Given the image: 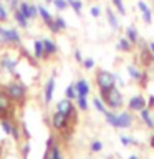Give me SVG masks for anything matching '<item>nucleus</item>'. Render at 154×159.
<instances>
[{
    "label": "nucleus",
    "instance_id": "nucleus-1",
    "mask_svg": "<svg viewBox=\"0 0 154 159\" xmlns=\"http://www.w3.org/2000/svg\"><path fill=\"white\" fill-rule=\"evenodd\" d=\"M106 118V123L109 126L116 128V129H129L134 124V116L131 114V111H123V113H113V111H108L104 114Z\"/></svg>",
    "mask_w": 154,
    "mask_h": 159
},
{
    "label": "nucleus",
    "instance_id": "nucleus-40",
    "mask_svg": "<svg viewBox=\"0 0 154 159\" xmlns=\"http://www.w3.org/2000/svg\"><path fill=\"white\" fill-rule=\"evenodd\" d=\"M147 108L149 109H154V96H152V94L147 98Z\"/></svg>",
    "mask_w": 154,
    "mask_h": 159
},
{
    "label": "nucleus",
    "instance_id": "nucleus-31",
    "mask_svg": "<svg viewBox=\"0 0 154 159\" xmlns=\"http://www.w3.org/2000/svg\"><path fill=\"white\" fill-rule=\"evenodd\" d=\"M0 126H2V129H3V131L7 133V134H12V131H13V126H12V124H10V123L7 121V119H0Z\"/></svg>",
    "mask_w": 154,
    "mask_h": 159
},
{
    "label": "nucleus",
    "instance_id": "nucleus-14",
    "mask_svg": "<svg viewBox=\"0 0 154 159\" xmlns=\"http://www.w3.org/2000/svg\"><path fill=\"white\" fill-rule=\"evenodd\" d=\"M126 38H128L133 45H138L139 42H141V38H139V32H138V28L134 27V25H129V27H126Z\"/></svg>",
    "mask_w": 154,
    "mask_h": 159
},
{
    "label": "nucleus",
    "instance_id": "nucleus-34",
    "mask_svg": "<svg viewBox=\"0 0 154 159\" xmlns=\"http://www.w3.org/2000/svg\"><path fill=\"white\" fill-rule=\"evenodd\" d=\"M55 23L58 25V28H60V30H66V27H68L63 17H55Z\"/></svg>",
    "mask_w": 154,
    "mask_h": 159
},
{
    "label": "nucleus",
    "instance_id": "nucleus-16",
    "mask_svg": "<svg viewBox=\"0 0 154 159\" xmlns=\"http://www.w3.org/2000/svg\"><path fill=\"white\" fill-rule=\"evenodd\" d=\"M43 48H45V57H52V55L57 53V45H55L53 40L50 38H43Z\"/></svg>",
    "mask_w": 154,
    "mask_h": 159
},
{
    "label": "nucleus",
    "instance_id": "nucleus-17",
    "mask_svg": "<svg viewBox=\"0 0 154 159\" xmlns=\"http://www.w3.org/2000/svg\"><path fill=\"white\" fill-rule=\"evenodd\" d=\"M128 73H129V76H131V80H134V81H141L143 76H144V73L141 71V68H138L136 65H129V66H128Z\"/></svg>",
    "mask_w": 154,
    "mask_h": 159
},
{
    "label": "nucleus",
    "instance_id": "nucleus-5",
    "mask_svg": "<svg viewBox=\"0 0 154 159\" xmlns=\"http://www.w3.org/2000/svg\"><path fill=\"white\" fill-rule=\"evenodd\" d=\"M70 116H66V114L60 113V111H55L53 116H52V126L57 129V131H65V129L68 128L70 124Z\"/></svg>",
    "mask_w": 154,
    "mask_h": 159
},
{
    "label": "nucleus",
    "instance_id": "nucleus-27",
    "mask_svg": "<svg viewBox=\"0 0 154 159\" xmlns=\"http://www.w3.org/2000/svg\"><path fill=\"white\" fill-rule=\"evenodd\" d=\"M76 106L81 111H88V96H76Z\"/></svg>",
    "mask_w": 154,
    "mask_h": 159
},
{
    "label": "nucleus",
    "instance_id": "nucleus-30",
    "mask_svg": "<svg viewBox=\"0 0 154 159\" xmlns=\"http://www.w3.org/2000/svg\"><path fill=\"white\" fill-rule=\"evenodd\" d=\"M8 99H10V98L7 96V94L0 93V111H5V109L8 108V104H10Z\"/></svg>",
    "mask_w": 154,
    "mask_h": 159
},
{
    "label": "nucleus",
    "instance_id": "nucleus-15",
    "mask_svg": "<svg viewBox=\"0 0 154 159\" xmlns=\"http://www.w3.org/2000/svg\"><path fill=\"white\" fill-rule=\"evenodd\" d=\"M75 86H76V93L78 96H88L89 94V83L86 81V80H78L76 83H75Z\"/></svg>",
    "mask_w": 154,
    "mask_h": 159
},
{
    "label": "nucleus",
    "instance_id": "nucleus-23",
    "mask_svg": "<svg viewBox=\"0 0 154 159\" xmlns=\"http://www.w3.org/2000/svg\"><path fill=\"white\" fill-rule=\"evenodd\" d=\"M33 48H35V57H37V58H45V48H43V42H42V40H35V42H33Z\"/></svg>",
    "mask_w": 154,
    "mask_h": 159
},
{
    "label": "nucleus",
    "instance_id": "nucleus-11",
    "mask_svg": "<svg viewBox=\"0 0 154 159\" xmlns=\"http://www.w3.org/2000/svg\"><path fill=\"white\" fill-rule=\"evenodd\" d=\"M106 20H108V23H109V27H111L113 32H119V30H121V22H119V17L114 13V10L111 7L106 8Z\"/></svg>",
    "mask_w": 154,
    "mask_h": 159
},
{
    "label": "nucleus",
    "instance_id": "nucleus-36",
    "mask_svg": "<svg viewBox=\"0 0 154 159\" xmlns=\"http://www.w3.org/2000/svg\"><path fill=\"white\" fill-rule=\"evenodd\" d=\"M89 13H91V17L99 18V15H101V8H99L98 5H93V7L89 8Z\"/></svg>",
    "mask_w": 154,
    "mask_h": 159
},
{
    "label": "nucleus",
    "instance_id": "nucleus-29",
    "mask_svg": "<svg viewBox=\"0 0 154 159\" xmlns=\"http://www.w3.org/2000/svg\"><path fill=\"white\" fill-rule=\"evenodd\" d=\"M53 5H55V8H57L58 12H65V10L70 7L66 0H53Z\"/></svg>",
    "mask_w": 154,
    "mask_h": 159
},
{
    "label": "nucleus",
    "instance_id": "nucleus-24",
    "mask_svg": "<svg viewBox=\"0 0 154 159\" xmlns=\"http://www.w3.org/2000/svg\"><path fill=\"white\" fill-rule=\"evenodd\" d=\"M93 106L94 108H96V111H99V113H103V114H106L108 111H109V109L106 108V104H104V101H103V99L101 98H93Z\"/></svg>",
    "mask_w": 154,
    "mask_h": 159
},
{
    "label": "nucleus",
    "instance_id": "nucleus-21",
    "mask_svg": "<svg viewBox=\"0 0 154 159\" xmlns=\"http://www.w3.org/2000/svg\"><path fill=\"white\" fill-rule=\"evenodd\" d=\"M113 8L121 15V17H126V5H124V0H111Z\"/></svg>",
    "mask_w": 154,
    "mask_h": 159
},
{
    "label": "nucleus",
    "instance_id": "nucleus-4",
    "mask_svg": "<svg viewBox=\"0 0 154 159\" xmlns=\"http://www.w3.org/2000/svg\"><path fill=\"white\" fill-rule=\"evenodd\" d=\"M5 93H7V96L10 99H13V101H22V99L25 98V86L18 81H13L7 86Z\"/></svg>",
    "mask_w": 154,
    "mask_h": 159
},
{
    "label": "nucleus",
    "instance_id": "nucleus-8",
    "mask_svg": "<svg viewBox=\"0 0 154 159\" xmlns=\"http://www.w3.org/2000/svg\"><path fill=\"white\" fill-rule=\"evenodd\" d=\"M18 10H20V12H22L28 20H33V18L38 17V5H33V3L27 2V0H22V2H20Z\"/></svg>",
    "mask_w": 154,
    "mask_h": 159
},
{
    "label": "nucleus",
    "instance_id": "nucleus-9",
    "mask_svg": "<svg viewBox=\"0 0 154 159\" xmlns=\"http://www.w3.org/2000/svg\"><path fill=\"white\" fill-rule=\"evenodd\" d=\"M0 40L5 43H20V35L15 28L0 27Z\"/></svg>",
    "mask_w": 154,
    "mask_h": 159
},
{
    "label": "nucleus",
    "instance_id": "nucleus-41",
    "mask_svg": "<svg viewBox=\"0 0 154 159\" xmlns=\"http://www.w3.org/2000/svg\"><path fill=\"white\" fill-rule=\"evenodd\" d=\"M28 152H30V146H28V144H25V146H23V157H27Z\"/></svg>",
    "mask_w": 154,
    "mask_h": 159
},
{
    "label": "nucleus",
    "instance_id": "nucleus-42",
    "mask_svg": "<svg viewBox=\"0 0 154 159\" xmlns=\"http://www.w3.org/2000/svg\"><path fill=\"white\" fill-rule=\"evenodd\" d=\"M147 47H149V52H151V55L154 57V42H151V43L147 45Z\"/></svg>",
    "mask_w": 154,
    "mask_h": 159
},
{
    "label": "nucleus",
    "instance_id": "nucleus-37",
    "mask_svg": "<svg viewBox=\"0 0 154 159\" xmlns=\"http://www.w3.org/2000/svg\"><path fill=\"white\" fill-rule=\"evenodd\" d=\"M83 66L86 68V70H91L94 66V60L93 58H84L83 60Z\"/></svg>",
    "mask_w": 154,
    "mask_h": 159
},
{
    "label": "nucleus",
    "instance_id": "nucleus-38",
    "mask_svg": "<svg viewBox=\"0 0 154 159\" xmlns=\"http://www.w3.org/2000/svg\"><path fill=\"white\" fill-rule=\"evenodd\" d=\"M7 2H8V5H10V8H12V10H17L18 5H20L18 0H7Z\"/></svg>",
    "mask_w": 154,
    "mask_h": 159
},
{
    "label": "nucleus",
    "instance_id": "nucleus-43",
    "mask_svg": "<svg viewBox=\"0 0 154 159\" xmlns=\"http://www.w3.org/2000/svg\"><path fill=\"white\" fill-rule=\"evenodd\" d=\"M128 159H141V157H139V156H136V154H133V156H129Z\"/></svg>",
    "mask_w": 154,
    "mask_h": 159
},
{
    "label": "nucleus",
    "instance_id": "nucleus-28",
    "mask_svg": "<svg viewBox=\"0 0 154 159\" xmlns=\"http://www.w3.org/2000/svg\"><path fill=\"white\" fill-rule=\"evenodd\" d=\"M65 96H66L68 99H76V96H78V93H76V86L71 83L70 86L66 88V91H65Z\"/></svg>",
    "mask_w": 154,
    "mask_h": 159
},
{
    "label": "nucleus",
    "instance_id": "nucleus-7",
    "mask_svg": "<svg viewBox=\"0 0 154 159\" xmlns=\"http://www.w3.org/2000/svg\"><path fill=\"white\" fill-rule=\"evenodd\" d=\"M144 108H147V101H146V98H144L143 94H134V96L129 98V101H128V109L129 111L139 113Z\"/></svg>",
    "mask_w": 154,
    "mask_h": 159
},
{
    "label": "nucleus",
    "instance_id": "nucleus-12",
    "mask_svg": "<svg viewBox=\"0 0 154 159\" xmlns=\"http://www.w3.org/2000/svg\"><path fill=\"white\" fill-rule=\"evenodd\" d=\"M55 86H57V83H55V76L48 78L47 84H45V91H43V99H45V104H50L53 98V91H55Z\"/></svg>",
    "mask_w": 154,
    "mask_h": 159
},
{
    "label": "nucleus",
    "instance_id": "nucleus-32",
    "mask_svg": "<svg viewBox=\"0 0 154 159\" xmlns=\"http://www.w3.org/2000/svg\"><path fill=\"white\" fill-rule=\"evenodd\" d=\"M119 141H121V144H123L124 148L131 146V144H136V139H131V138H128V136H119Z\"/></svg>",
    "mask_w": 154,
    "mask_h": 159
},
{
    "label": "nucleus",
    "instance_id": "nucleus-6",
    "mask_svg": "<svg viewBox=\"0 0 154 159\" xmlns=\"http://www.w3.org/2000/svg\"><path fill=\"white\" fill-rule=\"evenodd\" d=\"M136 7L139 10V13H141L143 22L146 23V25H151L152 23V8L147 5V2H146V0H138Z\"/></svg>",
    "mask_w": 154,
    "mask_h": 159
},
{
    "label": "nucleus",
    "instance_id": "nucleus-44",
    "mask_svg": "<svg viewBox=\"0 0 154 159\" xmlns=\"http://www.w3.org/2000/svg\"><path fill=\"white\" fill-rule=\"evenodd\" d=\"M45 2H47V3H53V0H45Z\"/></svg>",
    "mask_w": 154,
    "mask_h": 159
},
{
    "label": "nucleus",
    "instance_id": "nucleus-39",
    "mask_svg": "<svg viewBox=\"0 0 154 159\" xmlns=\"http://www.w3.org/2000/svg\"><path fill=\"white\" fill-rule=\"evenodd\" d=\"M75 60L79 63H83V57H81V52H79V50H75Z\"/></svg>",
    "mask_w": 154,
    "mask_h": 159
},
{
    "label": "nucleus",
    "instance_id": "nucleus-20",
    "mask_svg": "<svg viewBox=\"0 0 154 159\" xmlns=\"http://www.w3.org/2000/svg\"><path fill=\"white\" fill-rule=\"evenodd\" d=\"M13 18H15V22H17L22 28H27V27H28V18L25 17V15L20 12L18 8H17V10H13Z\"/></svg>",
    "mask_w": 154,
    "mask_h": 159
},
{
    "label": "nucleus",
    "instance_id": "nucleus-2",
    "mask_svg": "<svg viewBox=\"0 0 154 159\" xmlns=\"http://www.w3.org/2000/svg\"><path fill=\"white\" fill-rule=\"evenodd\" d=\"M99 98L104 101V104L114 111V109H121L123 104H124V99H123V93L118 86H114L111 89H99Z\"/></svg>",
    "mask_w": 154,
    "mask_h": 159
},
{
    "label": "nucleus",
    "instance_id": "nucleus-33",
    "mask_svg": "<svg viewBox=\"0 0 154 159\" xmlns=\"http://www.w3.org/2000/svg\"><path fill=\"white\" fill-rule=\"evenodd\" d=\"M89 149H91V152H99V151H103V143H101V141H93L91 146H89Z\"/></svg>",
    "mask_w": 154,
    "mask_h": 159
},
{
    "label": "nucleus",
    "instance_id": "nucleus-22",
    "mask_svg": "<svg viewBox=\"0 0 154 159\" xmlns=\"http://www.w3.org/2000/svg\"><path fill=\"white\" fill-rule=\"evenodd\" d=\"M118 48L121 50V52H131V48H133V43L129 42V40L126 38V35L124 37H121L118 40Z\"/></svg>",
    "mask_w": 154,
    "mask_h": 159
},
{
    "label": "nucleus",
    "instance_id": "nucleus-18",
    "mask_svg": "<svg viewBox=\"0 0 154 159\" xmlns=\"http://www.w3.org/2000/svg\"><path fill=\"white\" fill-rule=\"evenodd\" d=\"M38 15L42 17V20L45 22V25H50L53 22V15L48 12L47 7H43V5H38Z\"/></svg>",
    "mask_w": 154,
    "mask_h": 159
},
{
    "label": "nucleus",
    "instance_id": "nucleus-19",
    "mask_svg": "<svg viewBox=\"0 0 154 159\" xmlns=\"http://www.w3.org/2000/svg\"><path fill=\"white\" fill-rule=\"evenodd\" d=\"M0 65H2V66L7 70V71H10V73H15V68H17V61L12 60L10 57H3L2 61H0Z\"/></svg>",
    "mask_w": 154,
    "mask_h": 159
},
{
    "label": "nucleus",
    "instance_id": "nucleus-35",
    "mask_svg": "<svg viewBox=\"0 0 154 159\" xmlns=\"http://www.w3.org/2000/svg\"><path fill=\"white\" fill-rule=\"evenodd\" d=\"M8 18V13H7V8H5V5L0 2V22H5V20Z\"/></svg>",
    "mask_w": 154,
    "mask_h": 159
},
{
    "label": "nucleus",
    "instance_id": "nucleus-10",
    "mask_svg": "<svg viewBox=\"0 0 154 159\" xmlns=\"http://www.w3.org/2000/svg\"><path fill=\"white\" fill-rule=\"evenodd\" d=\"M57 111L66 114V116H70V118H73L75 116V104H73L71 99L65 98V99H61V101L57 104Z\"/></svg>",
    "mask_w": 154,
    "mask_h": 159
},
{
    "label": "nucleus",
    "instance_id": "nucleus-25",
    "mask_svg": "<svg viewBox=\"0 0 154 159\" xmlns=\"http://www.w3.org/2000/svg\"><path fill=\"white\" fill-rule=\"evenodd\" d=\"M68 2V5L73 8V12L76 13V15H81V12H83V2L81 0H66Z\"/></svg>",
    "mask_w": 154,
    "mask_h": 159
},
{
    "label": "nucleus",
    "instance_id": "nucleus-13",
    "mask_svg": "<svg viewBox=\"0 0 154 159\" xmlns=\"http://www.w3.org/2000/svg\"><path fill=\"white\" fill-rule=\"evenodd\" d=\"M139 118H141V121L146 124L149 129H154V116H152V113L149 108L141 109V111H139Z\"/></svg>",
    "mask_w": 154,
    "mask_h": 159
},
{
    "label": "nucleus",
    "instance_id": "nucleus-3",
    "mask_svg": "<svg viewBox=\"0 0 154 159\" xmlns=\"http://www.w3.org/2000/svg\"><path fill=\"white\" fill-rule=\"evenodd\" d=\"M94 81H96V86L99 89H111L116 86V75H113L108 70H98L96 75H94Z\"/></svg>",
    "mask_w": 154,
    "mask_h": 159
},
{
    "label": "nucleus",
    "instance_id": "nucleus-26",
    "mask_svg": "<svg viewBox=\"0 0 154 159\" xmlns=\"http://www.w3.org/2000/svg\"><path fill=\"white\" fill-rule=\"evenodd\" d=\"M48 159H63L61 149H60L58 144L53 143V148H52V152H50V157H48Z\"/></svg>",
    "mask_w": 154,
    "mask_h": 159
}]
</instances>
